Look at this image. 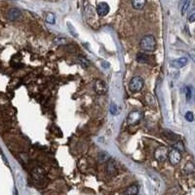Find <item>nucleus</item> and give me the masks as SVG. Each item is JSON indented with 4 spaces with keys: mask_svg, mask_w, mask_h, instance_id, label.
Masks as SVG:
<instances>
[{
    "mask_svg": "<svg viewBox=\"0 0 195 195\" xmlns=\"http://www.w3.org/2000/svg\"><path fill=\"white\" fill-rule=\"evenodd\" d=\"M140 46L145 52H153L156 49V40L153 35H145L140 40Z\"/></svg>",
    "mask_w": 195,
    "mask_h": 195,
    "instance_id": "1",
    "label": "nucleus"
},
{
    "mask_svg": "<svg viewBox=\"0 0 195 195\" xmlns=\"http://www.w3.org/2000/svg\"><path fill=\"white\" fill-rule=\"evenodd\" d=\"M144 79L140 76H134L129 83V90L132 93H138L144 88Z\"/></svg>",
    "mask_w": 195,
    "mask_h": 195,
    "instance_id": "2",
    "label": "nucleus"
},
{
    "mask_svg": "<svg viewBox=\"0 0 195 195\" xmlns=\"http://www.w3.org/2000/svg\"><path fill=\"white\" fill-rule=\"evenodd\" d=\"M168 153L169 149L166 146H159L154 151V157L158 161V162H165L166 159L168 158Z\"/></svg>",
    "mask_w": 195,
    "mask_h": 195,
    "instance_id": "3",
    "label": "nucleus"
},
{
    "mask_svg": "<svg viewBox=\"0 0 195 195\" xmlns=\"http://www.w3.org/2000/svg\"><path fill=\"white\" fill-rule=\"evenodd\" d=\"M142 120V113L138 110H133L129 113V115L127 117L128 124L131 126H135L140 123V121Z\"/></svg>",
    "mask_w": 195,
    "mask_h": 195,
    "instance_id": "4",
    "label": "nucleus"
},
{
    "mask_svg": "<svg viewBox=\"0 0 195 195\" xmlns=\"http://www.w3.org/2000/svg\"><path fill=\"white\" fill-rule=\"evenodd\" d=\"M168 158H169V161L172 165H177L180 162L181 154L179 150H178L177 148H173L168 153Z\"/></svg>",
    "mask_w": 195,
    "mask_h": 195,
    "instance_id": "5",
    "label": "nucleus"
},
{
    "mask_svg": "<svg viewBox=\"0 0 195 195\" xmlns=\"http://www.w3.org/2000/svg\"><path fill=\"white\" fill-rule=\"evenodd\" d=\"M21 16H22V12L18 8H11L7 12V18H8V20H10V21H12V22L18 21V20L21 18Z\"/></svg>",
    "mask_w": 195,
    "mask_h": 195,
    "instance_id": "6",
    "label": "nucleus"
},
{
    "mask_svg": "<svg viewBox=\"0 0 195 195\" xmlns=\"http://www.w3.org/2000/svg\"><path fill=\"white\" fill-rule=\"evenodd\" d=\"M109 6L105 2H100L97 5V13L99 16L100 17H104L109 14Z\"/></svg>",
    "mask_w": 195,
    "mask_h": 195,
    "instance_id": "7",
    "label": "nucleus"
},
{
    "mask_svg": "<svg viewBox=\"0 0 195 195\" xmlns=\"http://www.w3.org/2000/svg\"><path fill=\"white\" fill-rule=\"evenodd\" d=\"M32 177L33 179H34L35 180L37 181H40L42 180L45 177V171L42 169V168L40 167H37V168H34V169L32 170Z\"/></svg>",
    "mask_w": 195,
    "mask_h": 195,
    "instance_id": "8",
    "label": "nucleus"
},
{
    "mask_svg": "<svg viewBox=\"0 0 195 195\" xmlns=\"http://www.w3.org/2000/svg\"><path fill=\"white\" fill-rule=\"evenodd\" d=\"M188 63V60L187 58H179L178 60H173V62L171 63V65L174 66V68H176V69H181V68H184V65H186Z\"/></svg>",
    "mask_w": 195,
    "mask_h": 195,
    "instance_id": "9",
    "label": "nucleus"
},
{
    "mask_svg": "<svg viewBox=\"0 0 195 195\" xmlns=\"http://www.w3.org/2000/svg\"><path fill=\"white\" fill-rule=\"evenodd\" d=\"M95 90L98 94H100V95H104L107 90L105 83L103 82L102 80H97L96 84H95Z\"/></svg>",
    "mask_w": 195,
    "mask_h": 195,
    "instance_id": "10",
    "label": "nucleus"
},
{
    "mask_svg": "<svg viewBox=\"0 0 195 195\" xmlns=\"http://www.w3.org/2000/svg\"><path fill=\"white\" fill-rule=\"evenodd\" d=\"M106 173L109 175V176H115L117 174V169L115 163L113 161H109L106 164Z\"/></svg>",
    "mask_w": 195,
    "mask_h": 195,
    "instance_id": "11",
    "label": "nucleus"
},
{
    "mask_svg": "<svg viewBox=\"0 0 195 195\" xmlns=\"http://www.w3.org/2000/svg\"><path fill=\"white\" fill-rule=\"evenodd\" d=\"M146 4V0H132V5L136 10H142Z\"/></svg>",
    "mask_w": 195,
    "mask_h": 195,
    "instance_id": "12",
    "label": "nucleus"
},
{
    "mask_svg": "<svg viewBox=\"0 0 195 195\" xmlns=\"http://www.w3.org/2000/svg\"><path fill=\"white\" fill-rule=\"evenodd\" d=\"M137 62L140 64H148L149 57L145 53H139L137 55Z\"/></svg>",
    "mask_w": 195,
    "mask_h": 195,
    "instance_id": "13",
    "label": "nucleus"
},
{
    "mask_svg": "<svg viewBox=\"0 0 195 195\" xmlns=\"http://www.w3.org/2000/svg\"><path fill=\"white\" fill-rule=\"evenodd\" d=\"M163 135H164V137H165L167 140H171V142H175V140H177L179 139V137L176 135V134H174L173 132H171V131H169V130H165V131L163 132Z\"/></svg>",
    "mask_w": 195,
    "mask_h": 195,
    "instance_id": "14",
    "label": "nucleus"
},
{
    "mask_svg": "<svg viewBox=\"0 0 195 195\" xmlns=\"http://www.w3.org/2000/svg\"><path fill=\"white\" fill-rule=\"evenodd\" d=\"M139 192V186L134 184V185H131L127 188V189L124 191V194H128V195H135V194H138Z\"/></svg>",
    "mask_w": 195,
    "mask_h": 195,
    "instance_id": "15",
    "label": "nucleus"
},
{
    "mask_svg": "<svg viewBox=\"0 0 195 195\" xmlns=\"http://www.w3.org/2000/svg\"><path fill=\"white\" fill-rule=\"evenodd\" d=\"M110 159V155L107 152H100L99 154V157H98V160H99V162L100 163H105L106 161H109Z\"/></svg>",
    "mask_w": 195,
    "mask_h": 195,
    "instance_id": "16",
    "label": "nucleus"
},
{
    "mask_svg": "<svg viewBox=\"0 0 195 195\" xmlns=\"http://www.w3.org/2000/svg\"><path fill=\"white\" fill-rule=\"evenodd\" d=\"M189 5H190V0H181V2H180V9H181V15H184L188 7H189Z\"/></svg>",
    "mask_w": 195,
    "mask_h": 195,
    "instance_id": "17",
    "label": "nucleus"
},
{
    "mask_svg": "<svg viewBox=\"0 0 195 195\" xmlns=\"http://www.w3.org/2000/svg\"><path fill=\"white\" fill-rule=\"evenodd\" d=\"M46 22L48 24H54L56 22V18L55 16H54V14H52V13H49V14H47L46 16Z\"/></svg>",
    "mask_w": 195,
    "mask_h": 195,
    "instance_id": "18",
    "label": "nucleus"
},
{
    "mask_svg": "<svg viewBox=\"0 0 195 195\" xmlns=\"http://www.w3.org/2000/svg\"><path fill=\"white\" fill-rule=\"evenodd\" d=\"M54 42L59 44V45H64V44H66V40L64 37H57L55 40H54Z\"/></svg>",
    "mask_w": 195,
    "mask_h": 195,
    "instance_id": "19",
    "label": "nucleus"
},
{
    "mask_svg": "<svg viewBox=\"0 0 195 195\" xmlns=\"http://www.w3.org/2000/svg\"><path fill=\"white\" fill-rule=\"evenodd\" d=\"M185 119L188 121V122H192L193 119H194V116H193V113L191 111H187L185 113Z\"/></svg>",
    "mask_w": 195,
    "mask_h": 195,
    "instance_id": "20",
    "label": "nucleus"
},
{
    "mask_svg": "<svg viewBox=\"0 0 195 195\" xmlns=\"http://www.w3.org/2000/svg\"><path fill=\"white\" fill-rule=\"evenodd\" d=\"M110 112H111L112 114H116V113H117V105H116V104H114V103L111 104V106H110Z\"/></svg>",
    "mask_w": 195,
    "mask_h": 195,
    "instance_id": "21",
    "label": "nucleus"
},
{
    "mask_svg": "<svg viewBox=\"0 0 195 195\" xmlns=\"http://www.w3.org/2000/svg\"><path fill=\"white\" fill-rule=\"evenodd\" d=\"M190 99H191V89H190V87H187L186 88V100H190Z\"/></svg>",
    "mask_w": 195,
    "mask_h": 195,
    "instance_id": "22",
    "label": "nucleus"
},
{
    "mask_svg": "<svg viewBox=\"0 0 195 195\" xmlns=\"http://www.w3.org/2000/svg\"><path fill=\"white\" fill-rule=\"evenodd\" d=\"M175 148H177L178 150H184V147L183 144H181V142H179L176 145H175Z\"/></svg>",
    "mask_w": 195,
    "mask_h": 195,
    "instance_id": "23",
    "label": "nucleus"
},
{
    "mask_svg": "<svg viewBox=\"0 0 195 195\" xmlns=\"http://www.w3.org/2000/svg\"><path fill=\"white\" fill-rule=\"evenodd\" d=\"M188 21H189L190 23H193V22H195V13H194V14H192V15L189 17V19H188Z\"/></svg>",
    "mask_w": 195,
    "mask_h": 195,
    "instance_id": "24",
    "label": "nucleus"
}]
</instances>
